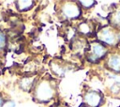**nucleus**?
I'll return each mask as SVG.
<instances>
[{
	"label": "nucleus",
	"instance_id": "f03ea898",
	"mask_svg": "<svg viewBox=\"0 0 120 107\" xmlns=\"http://www.w3.org/2000/svg\"><path fill=\"white\" fill-rule=\"evenodd\" d=\"M107 52L108 50L104 44L98 41H94L90 44L87 58L90 62L96 63V62H98L100 59H102L106 55Z\"/></svg>",
	"mask_w": 120,
	"mask_h": 107
},
{
	"label": "nucleus",
	"instance_id": "423d86ee",
	"mask_svg": "<svg viewBox=\"0 0 120 107\" xmlns=\"http://www.w3.org/2000/svg\"><path fill=\"white\" fill-rule=\"evenodd\" d=\"M108 68L116 73L120 72V55L119 54H112L108 58L107 61Z\"/></svg>",
	"mask_w": 120,
	"mask_h": 107
},
{
	"label": "nucleus",
	"instance_id": "2eb2a0df",
	"mask_svg": "<svg viewBox=\"0 0 120 107\" xmlns=\"http://www.w3.org/2000/svg\"><path fill=\"white\" fill-rule=\"evenodd\" d=\"M1 72H2V68L0 67V74H1Z\"/></svg>",
	"mask_w": 120,
	"mask_h": 107
},
{
	"label": "nucleus",
	"instance_id": "f257e3e1",
	"mask_svg": "<svg viewBox=\"0 0 120 107\" xmlns=\"http://www.w3.org/2000/svg\"><path fill=\"white\" fill-rule=\"evenodd\" d=\"M54 94V89L51 82L47 80L40 81L35 88V99L39 102H47L49 101Z\"/></svg>",
	"mask_w": 120,
	"mask_h": 107
},
{
	"label": "nucleus",
	"instance_id": "20e7f679",
	"mask_svg": "<svg viewBox=\"0 0 120 107\" xmlns=\"http://www.w3.org/2000/svg\"><path fill=\"white\" fill-rule=\"evenodd\" d=\"M98 38L99 39V42H101L102 44L115 45L117 43V35L112 29L109 27L100 29L98 32Z\"/></svg>",
	"mask_w": 120,
	"mask_h": 107
},
{
	"label": "nucleus",
	"instance_id": "4468645a",
	"mask_svg": "<svg viewBox=\"0 0 120 107\" xmlns=\"http://www.w3.org/2000/svg\"><path fill=\"white\" fill-rule=\"evenodd\" d=\"M4 102H5V101H4V98L0 95V107H2V105L4 104Z\"/></svg>",
	"mask_w": 120,
	"mask_h": 107
},
{
	"label": "nucleus",
	"instance_id": "1a4fd4ad",
	"mask_svg": "<svg viewBox=\"0 0 120 107\" xmlns=\"http://www.w3.org/2000/svg\"><path fill=\"white\" fill-rule=\"evenodd\" d=\"M33 82H34L33 78H29V77L24 78V79H22V80L21 81V86H22V89L28 90V89L31 88V86L33 85Z\"/></svg>",
	"mask_w": 120,
	"mask_h": 107
},
{
	"label": "nucleus",
	"instance_id": "9b49d317",
	"mask_svg": "<svg viewBox=\"0 0 120 107\" xmlns=\"http://www.w3.org/2000/svg\"><path fill=\"white\" fill-rule=\"evenodd\" d=\"M7 45V37L6 34L0 31V51L4 50Z\"/></svg>",
	"mask_w": 120,
	"mask_h": 107
},
{
	"label": "nucleus",
	"instance_id": "7ed1b4c3",
	"mask_svg": "<svg viewBox=\"0 0 120 107\" xmlns=\"http://www.w3.org/2000/svg\"><path fill=\"white\" fill-rule=\"evenodd\" d=\"M61 13L66 19L72 20V19L79 18L81 16L82 10H81L79 5H77V3L66 2L61 8Z\"/></svg>",
	"mask_w": 120,
	"mask_h": 107
},
{
	"label": "nucleus",
	"instance_id": "0eeeda50",
	"mask_svg": "<svg viewBox=\"0 0 120 107\" xmlns=\"http://www.w3.org/2000/svg\"><path fill=\"white\" fill-rule=\"evenodd\" d=\"M34 1H16V7L19 11H26L34 7Z\"/></svg>",
	"mask_w": 120,
	"mask_h": 107
},
{
	"label": "nucleus",
	"instance_id": "ddd939ff",
	"mask_svg": "<svg viewBox=\"0 0 120 107\" xmlns=\"http://www.w3.org/2000/svg\"><path fill=\"white\" fill-rule=\"evenodd\" d=\"M2 107H15V102L12 100H8L5 101L4 104L2 105Z\"/></svg>",
	"mask_w": 120,
	"mask_h": 107
},
{
	"label": "nucleus",
	"instance_id": "39448f33",
	"mask_svg": "<svg viewBox=\"0 0 120 107\" xmlns=\"http://www.w3.org/2000/svg\"><path fill=\"white\" fill-rule=\"evenodd\" d=\"M84 103L88 107H98L102 103V96L94 90L88 91L84 95Z\"/></svg>",
	"mask_w": 120,
	"mask_h": 107
},
{
	"label": "nucleus",
	"instance_id": "6e6552de",
	"mask_svg": "<svg viewBox=\"0 0 120 107\" xmlns=\"http://www.w3.org/2000/svg\"><path fill=\"white\" fill-rule=\"evenodd\" d=\"M93 29L94 27L92 26V24H90L88 22H83L82 23L79 27H78V30L81 34L82 35H85V36H89L90 34L93 33Z\"/></svg>",
	"mask_w": 120,
	"mask_h": 107
},
{
	"label": "nucleus",
	"instance_id": "f8f14e48",
	"mask_svg": "<svg viewBox=\"0 0 120 107\" xmlns=\"http://www.w3.org/2000/svg\"><path fill=\"white\" fill-rule=\"evenodd\" d=\"M79 3L81 4V6L82 7V8H92V7H94L96 4H97V2L96 1H85V0H82V1H79Z\"/></svg>",
	"mask_w": 120,
	"mask_h": 107
},
{
	"label": "nucleus",
	"instance_id": "9d476101",
	"mask_svg": "<svg viewBox=\"0 0 120 107\" xmlns=\"http://www.w3.org/2000/svg\"><path fill=\"white\" fill-rule=\"evenodd\" d=\"M112 23L115 27L120 28V11H116L112 15Z\"/></svg>",
	"mask_w": 120,
	"mask_h": 107
}]
</instances>
